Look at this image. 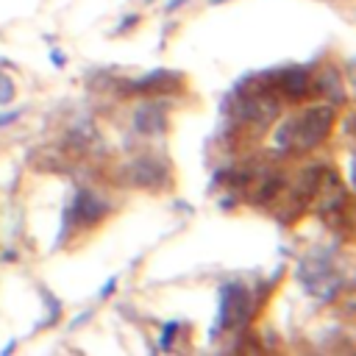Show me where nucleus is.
Masks as SVG:
<instances>
[{"instance_id": "nucleus-1", "label": "nucleus", "mask_w": 356, "mask_h": 356, "mask_svg": "<svg viewBox=\"0 0 356 356\" xmlns=\"http://www.w3.org/2000/svg\"><path fill=\"white\" fill-rule=\"evenodd\" d=\"M337 122V108L334 106H312L303 114L286 117L278 131L273 134V145L284 153H309L314 150L334 128Z\"/></svg>"}, {"instance_id": "nucleus-2", "label": "nucleus", "mask_w": 356, "mask_h": 356, "mask_svg": "<svg viewBox=\"0 0 356 356\" xmlns=\"http://www.w3.org/2000/svg\"><path fill=\"white\" fill-rule=\"evenodd\" d=\"M295 278L309 295L323 303L337 300L342 292V275L331 261V250H312L306 259H300L295 267Z\"/></svg>"}, {"instance_id": "nucleus-3", "label": "nucleus", "mask_w": 356, "mask_h": 356, "mask_svg": "<svg viewBox=\"0 0 356 356\" xmlns=\"http://www.w3.org/2000/svg\"><path fill=\"white\" fill-rule=\"evenodd\" d=\"M250 309H253V295L245 284L239 281H228L220 286V314H217V325L214 331L220 328H242L250 317Z\"/></svg>"}, {"instance_id": "nucleus-4", "label": "nucleus", "mask_w": 356, "mask_h": 356, "mask_svg": "<svg viewBox=\"0 0 356 356\" xmlns=\"http://www.w3.org/2000/svg\"><path fill=\"white\" fill-rule=\"evenodd\" d=\"M122 175H125V181L131 184V186H139V189H161L164 184H170V164L167 161H161V159H156V156H136L134 161H128L125 164V170H122Z\"/></svg>"}, {"instance_id": "nucleus-5", "label": "nucleus", "mask_w": 356, "mask_h": 356, "mask_svg": "<svg viewBox=\"0 0 356 356\" xmlns=\"http://www.w3.org/2000/svg\"><path fill=\"white\" fill-rule=\"evenodd\" d=\"M108 211H111V206H108L100 195H95L92 189H78V192L72 195L70 209L64 211L61 234H64L72 222H78V225H95V222H97V220H103ZM61 234H58V239H61Z\"/></svg>"}, {"instance_id": "nucleus-6", "label": "nucleus", "mask_w": 356, "mask_h": 356, "mask_svg": "<svg viewBox=\"0 0 356 356\" xmlns=\"http://www.w3.org/2000/svg\"><path fill=\"white\" fill-rule=\"evenodd\" d=\"M273 86L281 89V95L289 100H306L314 92V78L306 67H286L273 72Z\"/></svg>"}, {"instance_id": "nucleus-7", "label": "nucleus", "mask_w": 356, "mask_h": 356, "mask_svg": "<svg viewBox=\"0 0 356 356\" xmlns=\"http://www.w3.org/2000/svg\"><path fill=\"white\" fill-rule=\"evenodd\" d=\"M184 78L178 75V72H170V70H153V72H147V75H142V78H136V81H128L125 86V92H131V95H150V92H159V95H164V92H175L178 89V83H181Z\"/></svg>"}, {"instance_id": "nucleus-8", "label": "nucleus", "mask_w": 356, "mask_h": 356, "mask_svg": "<svg viewBox=\"0 0 356 356\" xmlns=\"http://www.w3.org/2000/svg\"><path fill=\"white\" fill-rule=\"evenodd\" d=\"M134 128L142 136H159L167 131V111L159 103H142L134 108Z\"/></svg>"}, {"instance_id": "nucleus-9", "label": "nucleus", "mask_w": 356, "mask_h": 356, "mask_svg": "<svg viewBox=\"0 0 356 356\" xmlns=\"http://www.w3.org/2000/svg\"><path fill=\"white\" fill-rule=\"evenodd\" d=\"M314 92H323V95H328L334 103H342L345 92H342V83H339L337 67H325V70L314 78Z\"/></svg>"}, {"instance_id": "nucleus-10", "label": "nucleus", "mask_w": 356, "mask_h": 356, "mask_svg": "<svg viewBox=\"0 0 356 356\" xmlns=\"http://www.w3.org/2000/svg\"><path fill=\"white\" fill-rule=\"evenodd\" d=\"M178 328H181V323H178V320H170V323H164V328H161V339H159V348H161V350H170V345H172V337L178 334Z\"/></svg>"}, {"instance_id": "nucleus-11", "label": "nucleus", "mask_w": 356, "mask_h": 356, "mask_svg": "<svg viewBox=\"0 0 356 356\" xmlns=\"http://www.w3.org/2000/svg\"><path fill=\"white\" fill-rule=\"evenodd\" d=\"M42 295H44V300L50 303V317H44V325H56V320L61 317V300H58L53 292H47V289H44Z\"/></svg>"}, {"instance_id": "nucleus-12", "label": "nucleus", "mask_w": 356, "mask_h": 356, "mask_svg": "<svg viewBox=\"0 0 356 356\" xmlns=\"http://www.w3.org/2000/svg\"><path fill=\"white\" fill-rule=\"evenodd\" d=\"M11 100H14V81L6 72H0V106H6Z\"/></svg>"}, {"instance_id": "nucleus-13", "label": "nucleus", "mask_w": 356, "mask_h": 356, "mask_svg": "<svg viewBox=\"0 0 356 356\" xmlns=\"http://www.w3.org/2000/svg\"><path fill=\"white\" fill-rule=\"evenodd\" d=\"M22 114H25V108H11L8 114H0V128H3V125H11V122H17Z\"/></svg>"}, {"instance_id": "nucleus-14", "label": "nucleus", "mask_w": 356, "mask_h": 356, "mask_svg": "<svg viewBox=\"0 0 356 356\" xmlns=\"http://www.w3.org/2000/svg\"><path fill=\"white\" fill-rule=\"evenodd\" d=\"M114 289H117V275H111V278H108V281H106V284L100 286V292H97V298H100V300H106V298H108V295H111Z\"/></svg>"}, {"instance_id": "nucleus-15", "label": "nucleus", "mask_w": 356, "mask_h": 356, "mask_svg": "<svg viewBox=\"0 0 356 356\" xmlns=\"http://www.w3.org/2000/svg\"><path fill=\"white\" fill-rule=\"evenodd\" d=\"M136 22H139V17H136V14H128V17L122 19V25H120V28H114V33H125V31H128V28H134Z\"/></svg>"}, {"instance_id": "nucleus-16", "label": "nucleus", "mask_w": 356, "mask_h": 356, "mask_svg": "<svg viewBox=\"0 0 356 356\" xmlns=\"http://www.w3.org/2000/svg\"><path fill=\"white\" fill-rule=\"evenodd\" d=\"M50 61H53L56 67H64V61H67V58H64V53H61V50H56V47H53V50H50Z\"/></svg>"}, {"instance_id": "nucleus-17", "label": "nucleus", "mask_w": 356, "mask_h": 356, "mask_svg": "<svg viewBox=\"0 0 356 356\" xmlns=\"http://www.w3.org/2000/svg\"><path fill=\"white\" fill-rule=\"evenodd\" d=\"M89 317H92V309H86V312H83V314H81V317H75V320H72V323H70V328H75V325H81V323H86V320H89Z\"/></svg>"}, {"instance_id": "nucleus-18", "label": "nucleus", "mask_w": 356, "mask_h": 356, "mask_svg": "<svg viewBox=\"0 0 356 356\" xmlns=\"http://www.w3.org/2000/svg\"><path fill=\"white\" fill-rule=\"evenodd\" d=\"M14 348H17V339H8V342H6V348L0 350V356H8V353H11Z\"/></svg>"}, {"instance_id": "nucleus-19", "label": "nucleus", "mask_w": 356, "mask_h": 356, "mask_svg": "<svg viewBox=\"0 0 356 356\" xmlns=\"http://www.w3.org/2000/svg\"><path fill=\"white\" fill-rule=\"evenodd\" d=\"M184 3H186V0H170V3H167V11H175V8L184 6Z\"/></svg>"}, {"instance_id": "nucleus-20", "label": "nucleus", "mask_w": 356, "mask_h": 356, "mask_svg": "<svg viewBox=\"0 0 356 356\" xmlns=\"http://www.w3.org/2000/svg\"><path fill=\"white\" fill-rule=\"evenodd\" d=\"M211 3H225V0H211Z\"/></svg>"}]
</instances>
